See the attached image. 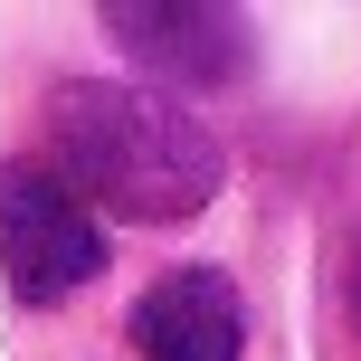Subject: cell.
<instances>
[{"instance_id":"6da1fadb","label":"cell","mask_w":361,"mask_h":361,"mask_svg":"<svg viewBox=\"0 0 361 361\" xmlns=\"http://www.w3.org/2000/svg\"><path fill=\"white\" fill-rule=\"evenodd\" d=\"M48 171L86 200L95 219H124V228H171V219H200L228 180V152H219L209 124L171 105L152 86H114V76H57L48 105Z\"/></svg>"},{"instance_id":"7a4b0ae2","label":"cell","mask_w":361,"mask_h":361,"mask_svg":"<svg viewBox=\"0 0 361 361\" xmlns=\"http://www.w3.org/2000/svg\"><path fill=\"white\" fill-rule=\"evenodd\" d=\"M0 267L19 305H67L86 276H105V219L48 162H0Z\"/></svg>"},{"instance_id":"3957f363","label":"cell","mask_w":361,"mask_h":361,"mask_svg":"<svg viewBox=\"0 0 361 361\" xmlns=\"http://www.w3.org/2000/svg\"><path fill=\"white\" fill-rule=\"evenodd\" d=\"M105 38L133 48L152 76H180V86H238L257 57V29L219 0H114Z\"/></svg>"},{"instance_id":"277c9868","label":"cell","mask_w":361,"mask_h":361,"mask_svg":"<svg viewBox=\"0 0 361 361\" xmlns=\"http://www.w3.org/2000/svg\"><path fill=\"white\" fill-rule=\"evenodd\" d=\"M133 352L143 361H238L247 352V305L219 267H171L133 305Z\"/></svg>"}]
</instances>
